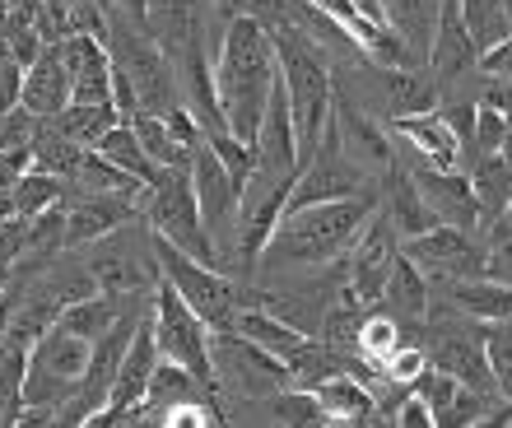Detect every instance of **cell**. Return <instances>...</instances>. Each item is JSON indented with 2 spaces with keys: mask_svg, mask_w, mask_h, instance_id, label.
Listing matches in <instances>:
<instances>
[{
  "mask_svg": "<svg viewBox=\"0 0 512 428\" xmlns=\"http://www.w3.org/2000/svg\"><path fill=\"white\" fill-rule=\"evenodd\" d=\"M275 80H280V61H275V38L270 28L252 14L243 19H229L224 28V42L215 52V84H219V107H224V121L238 140H252L266 121L270 94H275Z\"/></svg>",
  "mask_w": 512,
  "mask_h": 428,
  "instance_id": "6da1fadb",
  "label": "cell"
},
{
  "mask_svg": "<svg viewBox=\"0 0 512 428\" xmlns=\"http://www.w3.org/2000/svg\"><path fill=\"white\" fill-rule=\"evenodd\" d=\"M378 210V187L345 196V201H322V205H303V210H284L275 238H270L261 270H326L331 261L350 256L354 238L364 233L368 214Z\"/></svg>",
  "mask_w": 512,
  "mask_h": 428,
  "instance_id": "7a4b0ae2",
  "label": "cell"
},
{
  "mask_svg": "<svg viewBox=\"0 0 512 428\" xmlns=\"http://www.w3.org/2000/svg\"><path fill=\"white\" fill-rule=\"evenodd\" d=\"M270 38H275V61H280V80L289 89V107H294L298 168H303L331 131V117H336V66H331L336 56L294 24L270 28Z\"/></svg>",
  "mask_w": 512,
  "mask_h": 428,
  "instance_id": "3957f363",
  "label": "cell"
},
{
  "mask_svg": "<svg viewBox=\"0 0 512 428\" xmlns=\"http://www.w3.org/2000/svg\"><path fill=\"white\" fill-rule=\"evenodd\" d=\"M154 261H159V275L177 284V294L201 312L210 331H233V317H238V303H243V280H233L229 270L210 266V261H196L191 252L173 247L159 233H154Z\"/></svg>",
  "mask_w": 512,
  "mask_h": 428,
  "instance_id": "277c9868",
  "label": "cell"
},
{
  "mask_svg": "<svg viewBox=\"0 0 512 428\" xmlns=\"http://www.w3.org/2000/svg\"><path fill=\"white\" fill-rule=\"evenodd\" d=\"M149 326H154V335H159V349L163 359H177L182 368H191V373L201 377L210 391L215 387V359H210V326L201 321V312L191 308L187 298L177 294L173 280H154V308H149Z\"/></svg>",
  "mask_w": 512,
  "mask_h": 428,
  "instance_id": "5b68a950",
  "label": "cell"
},
{
  "mask_svg": "<svg viewBox=\"0 0 512 428\" xmlns=\"http://www.w3.org/2000/svg\"><path fill=\"white\" fill-rule=\"evenodd\" d=\"M210 359H215V387L229 396H243V401H270L275 391L294 387L289 363L275 359L256 340H247L243 331L210 335Z\"/></svg>",
  "mask_w": 512,
  "mask_h": 428,
  "instance_id": "8992f818",
  "label": "cell"
},
{
  "mask_svg": "<svg viewBox=\"0 0 512 428\" xmlns=\"http://www.w3.org/2000/svg\"><path fill=\"white\" fill-rule=\"evenodd\" d=\"M145 219H149V228H154L159 238H168L173 247L191 252L196 261L219 266V247H215V238H210V228H205V219H201V205H196L191 168H168V177H163L159 187H154V196H149Z\"/></svg>",
  "mask_w": 512,
  "mask_h": 428,
  "instance_id": "52a82bcc",
  "label": "cell"
},
{
  "mask_svg": "<svg viewBox=\"0 0 512 428\" xmlns=\"http://www.w3.org/2000/svg\"><path fill=\"white\" fill-rule=\"evenodd\" d=\"M191 187H196V205L201 219L210 228V238L219 247V266H238V210H243V191L229 177V168L219 163V154L210 145H201L191 154Z\"/></svg>",
  "mask_w": 512,
  "mask_h": 428,
  "instance_id": "ba28073f",
  "label": "cell"
},
{
  "mask_svg": "<svg viewBox=\"0 0 512 428\" xmlns=\"http://www.w3.org/2000/svg\"><path fill=\"white\" fill-rule=\"evenodd\" d=\"M401 233H396V224L387 219V210H373L368 214L364 233L354 238L350 247V280H345V294H340V303H354V308H378L382 294H387V275H391V261L401 256Z\"/></svg>",
  "mask_w": 512,
  "mask_h": 428,
  "instance_id": "9c48e42d",
  "label": "cell"
},
{
  "mask_svg": "<svg viewBox=\"0 0 512 428\" xmlns=\"http://www.w3.org/2000/svg\"><path fill=\"white\" fill-rule=\"evenodd\" d=\"M401 247L405 256H415L419 266L429 270L433 280H475V275H485V261H489L485 238L457 224H433L429 233H415Z\"/></svg>",
  "mask_w": 512,
  "mask_h": 428,
  "instance_id": "30bf717a",
  "label": "cell"
},
{
  "mask_svg": "<svg viewBox=\"0 0 512 428\" xmlns=\"http://www.w3.org/2000/svg\"><path fill=\"white\" fill-rule=\"evenodd\" d=\"M424 354H429L433 368H443L461 382V387L480 391V396H499V382H494V368H489V349H485V321L480 326H438V331H424Z\"/></svg>",
  "mask_w": 512,
  "mask_h": 428,
  "instance_id": "8fae6325",
  "label": "cell"
},
{
  "mask_svg": "<svg viewBox=\"0 0 512 428\" xmlns=\"http://www.w3.org/2000/svg\"><path fill=\"white\" fill-rule=\"evenodd\" d=\"M66 247H89V242L108 238L122 224L140 219L145 210V196H131V191H70L66 201Z\"/></svg>",
  "mask_w": 512,
  "mask_h": 428,
  "instance_id": "7c38bea8",
  "label": "cell"
},
{
  "mask_svg": "<svg viewBox=\"0 0 512 428\" xmlns=\"http://www.w3.org/2000/svg\"><path fill=\"white\" fill-rule=\"evenodd\" d=\"M373 70V98H354L359 107L373 112V103H382V117L401 121V117H419V112H433L438 98H443V84L424 75L419 66H378V61H368Z\"/></svg>",
  "mask_w": 512,
  "mask_h": 428,
  "instance_id": "4fadbf2b",
  "label": "cell"
},
{
  "mask_svg": "<svg viewBox=\"0 0 512 428\" xmlns=\"http://www.w3.org/2000/svg\"><path fill=\"white\" fill-rule=\"evenodd\" d=\"M159 359H163V349H159V335H154V326H149V317L135 326V335H131V349H126V359H122V368H117V382H112V396H108V405L98 410L89 424H122L126 415H131L135 405L145 401V391H149V377H154V368H159Z\"/></svg>",
  "mask_w": 512,
  "mask_h": 428,
  "instance_id": "5bb4252c",
  "label": "cell"
},
{
  "mask_svg": "<svg viewBox=\"0 0 512 428\" xmlns=\"http://www.w3.org/2000/svg\"><path fill=\"white\" fill-rule=\"evenodd\" d=\"M331 126H336L340 145H345V154H350L359 168H364L368 177H382L391 168V159H396V149H391V135L378 126V117L368 112V107H359L345 89H336V117H331Z\"/></svg>",
  "mask_w": 512,
  "mask_h": 428,
  "instance_id": "9a60e30c",
  "label": "cell"
},
{
  "mask_svg": "<svg viewBox=\"0 0 512 428\" xmlns=\"http://www.w3.org/2000/svg\"><path fill=\"white\" fill-rule=\"evenodd\" d=\"M415 182L424 191V201L433 205L438 224H457L480 233V196L471 187V173L466 168H429V163H415Z\"/></svg>",
  "mask_w": 512,
  "mask_h": 428,
  "instance_id": "2e32d148",
  "label": "cell"
},
{
  "mask_svg": "<svg viewBox=\"0 0 512 428\" xmlns=\"http://www.w3.org/2000/svg\"><path fill=\"white\" fill-rule=\"evenodd\" d=\"M256 154H261V173L298 177V126H294V107H289L284 80H275L266 121H261V131H256Z\"/></svg>",
  "mask_w": 512,
  "mask_h": 428,
  "instance_id": "e0dca14e",
  "label": "cell"
},
{
  "mask_svg": "<svg viewBox=\"0 0 512 428\" xmlns=\"http://www.w3.org/2000/svg\"><path fill=\"white\" fill-rule=\"evenodd\" d=\"M378 205L387 210V219L396 224L401 238L429 233L438 224V214H433V205L424 201V191L415 182V168H405L401 159H391V168L378 177Z\"/></svg>",
  "mask_w": 512,
  "mask_h": 428,
  "instance_id": "ac0fdd59",
  "label": "cell"
},
{
  "mask_svg": "<svg viewBox=\"0 0 512 428\" xmlns=\"http://www.w3.org/2000/svg\"><path fill=\"white\" fill-rule=\"evenodd\" d=\"M391 131L401 135L405 145L415 149L419 163L429 168H466V149H461V135L443 121V112H419V117H401L391 121Z\"/></svg>",
  "mask_w": 512,
  "mask_h": 428,
  "instance_id": "d6986e66",
  "label": "cell"
},
{
  "mask_svg": "<svg viewBox=\"0 0 512 428\" xmlns=\"http://www.w3.org/2000/svg\"><path fill=\"white\" fill-rule=\"evenodd\" d=\"M378 308H387L391 317L401 321H429V308H433V275L419 266L415 256H401L391 261V275H387V294H382Z\"/></svg>",
  "mask_w": 512,
  "mask_h": 428,
  "instance_id": "ffe728a7",
  "label": "cell"
},
{
  "mask_svg": "<svg viewBox=\"0 0 512 428\" xmlns=\"http://www.w3.org/2000/svg\"><path fill=\"white\" fill-rule=\"evenodd\" d=\"M19 103H24L28 112L47 117V121H52L56 112H66V107H70V70H66V61H61V47H56V42L24 70Z\"/></svg>",
  "mask_w": 512,
  "mask_h": 428,
  "instance_id": "44dd1931",
  "label": "cell"
},
{
  "mask_svg": "<svg viewBox=\"0 0 512 428\" xmlns=\"http://www.w3.org/2000/svg\"><path fill=\"white\" fill-rule=\"evenodd\" d=\"M326 424H373L378 419V391L359 373H336L317 387Z\"/></svg>",
  "mask_w": 512,
  "mask_h": 428,
  "instance_id": "7402d4cb",
  "label": "cell"
},
{
  "mask_svg": "<svg viewBox=\"0 0 512 428\" xmlns=\"http://www.w3.org/2000/svg\"><path fill=\"white\" fill-rule=\"evenodd\" d=\"M447 289V303L457 312H466L471 321H512V284L489 280V275H475V280H438Z\"/></svg>",
  "mask_w": 512,
  "mask_h": 428,
  "instance_id": "603a6c76",
  "label": "cell"
},
{
  "mask_svg": "<svg viewBox=\"0 0 512 428\" xmlns=\"http://www.w3.org/2000/svg\"><path fill=\"white\" fill-rule=\"evenodd\" d=\"M89 354H94V340H84V335L66 331V326L56 321L52 331L33 345V359L28 363L42 368V373L61 377V382H75V387H80V377L89 373Z\"/></svg>",
  "mask_w": 512,
  "mask_h": 428,
  "instance_id": "cb8c5ba5",
  "label": "cell"
},
{
  "mask_svg": "<svg viewBox=\"0 0 512 428\" xmlns=\"http://www.w3.org/2000/svg\"><path fill=\"white\" fill-rule=\"evenodd\" d=\"M233 331H243L247 340H256L261 349H270L275 359H294L303 345H312L317 335H308V331H298V326H289L284 317H275V312H266V308H238V317H233Z\"/></svg>",
  "mask_w": 512,
  "mask_h": 428,
  "instance_id": "d4e9b609",
  "label": "cell"
},
{
  "mask_svg": "<svg viewBox=\"0 0 512 428\" xmlns=\"http://www.w3.org/2000/svg\"><path fill=\"white\" fill-rule=\"evenodd\" d=\"M466 173H471V187L480 196V214H485L480 228H485L512 205V163L503 154H485V159L466 163Z\"/></svg>",
  "mask_w": 512,
  "mask_h": 428,
  "instance_id": "484cf974",
  "label": "cell"
},
{
  "mask_svg": "<svg viewBox=\"0 0 512 428\" xmlns=\"http://www.w3.org/2000/svg\"><path fill=\"white\" fill-rule=\"evenodd\" d=\"M117 121H126L122 112H117V103H70L66 112H56L52 126L61 135H70L75 145H89L94 149L103 135L117 126Z\"/></svg>",
  "mask_w": 512,
  "mask_h": 428,
  "instance_id": "4316f807",
  "label": "cell"
},
{
  "mask_svg": "<svg viewBox=\"0 0 512 428\" xmlns=\"http://www.w3.org/2000/svg\"><path fill=\"white\" fill-rule=\"evenodd\" d=\"M131 126H135V135H140L145 154L159 163V168H191V149L173 135L168 117H159V112H135Z\"/></svg>",
  "mask_w": 512,
  "mask_h": 428,
  "instance_id": "83f0119b",
  "label": "cell"
},
{
  "mask_svg": "<svg viewBox=\"0 0 512 428\" xmlns=\"http://www.w3.org/2000/svg\"><path fill=\"white\" fill-rule=\"evenodd\" d=\"M461 19H466V33L475 38L480 56L512 38V19L503 10V0H461Z\"/></svg>",
  "mask_w": 512,
  "mask_h": 428,
  "instance_id": "f1b7e54d",
  "label": "cell"
},
{
  "mask_svg": "<svg viewBox=\"0 0 512 428\" xmlns=\"http://www.w3.org/2000/svg\"><path fill=\"white\" fill-rule=\"evenodd\" d=\"M66 201V177L47 173V168H28L19 182H14V205H19V219H33V214L52 210V205Z\"/></svg>",
  "mask_w": 512,
  "mask_h": 428,
  "instance_id": "f546056e",
  "label": "cell"
},
{
  "mask_svg": "<svg viewBox=\"0 0 512 428\" xmlns=\"http://www.w3.org/2000/svg\"><path fill=\"white\" fill-rule=\"evenodd\" d=\"M270 419H280V424H326L322 415V401H317V391H303V387H284L270 396Z\"/></svg>",
  "mask_w": 512,
  "mask_h": 428,
  "instance_id": "4dcf8cb0",
  "label": "cell"
},
{
  "mask_svg": "<svg viewBox=\"0 0 512 428\" xmlns=\"http://www.w3.org/2000/svg\"><path fill=\"white\" fill-rule=\"evenodd\" d=\"M503 135H508V112H503V107H494V103H480L475 135H471V145H466V163L485 159V154H499Z\"/></svg>",
  "mask_w": 512,
  "mask_h": 428,
  "instance_id": "1f68e13d",
  "label": "cell"
},
{
  "mask_svg": "<svg viewBox=\"0 0 512 428\" xmlns=\"http://www.w3.org/2000/svg\"><path fill=\"white\" fill-rule=\"evenodd\" d=\"M485 349H489L494 382H499V396L512 401V321H494V326H485Z\"/></svg>",
  "mask_w": 512,
  "mask_h": 428,
  "instance_id": "d6a6232c",
  "label": "cell"
},
{
  "mask_svg": "<svg viewBox=\"0 0 512 428\" xmlns=\"http://www.w3.org/2000/svg\"><path fill=\"white\" fill-rule=\"evenodd\" d=\"M410 391H415V396H424V401L433 405V419H438V415L447 410V405L457 401L461 382H457L452 373H443V368H433V363H429V368H424V373L415 377V387H410Z\"/></svg>",
  "mask_w": 512,
  "mask_h": 428,
  "instance_id": "836d02e7",
  "label": "cell"
},
{
  "mask_svg": "<svg viewBox=\"0 0 512 428\" xmlns=\"http://www.w3.org/2000/svg\"><path fill=\"white\" fill-rule=\"evenodd\" d=\"M424 368H429V354H424V345H401L378 368V377H391V382H401V387H415V377L424 373Z\"/></svg>",
  "mask_w": 512,
  "mask_h": 428,
  "instance_id": "e575fe53",
  "label": "cell"
},
{
  "mask_svg": "<svg viewBox=\"0 0 512 428\" xmlns=\"http://www.w3.org/2000/svg\"><path fill=\"white\" fill-rule=\"evenodd\" d=\"M19 89H24V66L0 47V112H10L19 103Z\"/></svg>",
  "mask_w": 512,
  "mask_h": 428,
  "instance_id": "d590c367",
  "label": "cell"
},
{
  "mask_svg": "<svg viewBox=\"0 0 512 428\" xmlns=\"http://www.w3.org/2000/svg\"><path fill=\"white\" fill-rule=\"evenodd\" d=\"M485 247H489L485 275H489V280L512 284V233H508V238H485Z\"/></svg>",
  "mask_w": 512,
  "mask_h": 428,
  "instance_id": "8d00e7d4",
  "label": "cell"
},
{
  "mask_svg": "<svg viewBox=\"0 0 512 428\" xmlns=\"http://www.w3.org/2000/svg\"><path fill=\"white\" fill-rule=\"evenodd\" d=\"M396 424L401 428H438V419H433V405L410 391V396L401 401V410H396Z\"/></svg>",
  "mask_w": 512,
  "mask_h": 428,
  "instance_id": "74e56055",
  "label": "cell"
},
{
  "mask_svg": "<svg viewBox=\"0 0 512 428\" xmlns=\"http://www.w3.org/2000/svg\"><path fill=\"white\" fill-rule=\"evenodd\" d=\"M14 312H19V294H14V284L0 294V340L10 335V321H14Z\"/></svg>",
  "mask_w": 512,
  "mask_h": 428,
  "instance_id": "f35d334b",
  "label": "cell"
},
{
  "mask_svg": "<svg viewBox=\"0 0 512 428\" xmlns=\"http://www.w3.org/2000/svg\"><path fill=\"white\" fill-rule=\"evenodd\" d=\"M499 154L512 163V117H508V135H503V149H499Z\"/></svg>",
  "mask_w": 512,
  "mask_h": 428,
  "instance_id": "ab89813d",
  "label": "cell"
},
{
  "mask_svg": "<svg viewBox=\"0 0 512 428\" xmlns=\"http://www.w3.org/2000/svg\"><path fill=\"white\" fill-rule=\"evenodd\" d=\"M5 289H10V270H0V294H5Z\"/></svg>",
  "mask_w": 512,
  "mask_h": 428,
  "instance_id": "60d3db41",
  "label": "cell"
},
{
  "mask_svg": "<svg viewBox=\"0 0 512 428\" xmlns=\"http://www.w3.org/2000/svg\"><path fill=\"white\" fill-rule=\"evenodd\" d=\"M503 10H508V19H512V0H503Z\"/></svg>",
  "mask_w": 512,
  "mask_h": 428,
  "instance_id": "b9f144b4",
  "label": "cell"
}]
</instances>
